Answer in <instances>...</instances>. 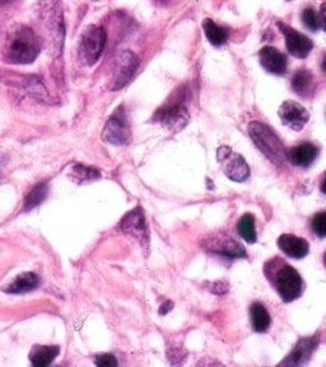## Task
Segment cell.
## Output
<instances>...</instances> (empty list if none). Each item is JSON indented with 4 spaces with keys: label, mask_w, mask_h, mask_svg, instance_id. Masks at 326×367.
I'll use <instances>...</instances> for the list:
<instances>
[{
    "label": "cell",
    "mask_w": 326,
    "mask_h": 367,
    "mask_svg": "<svg viewBox=\"0 0 326 367\" xmlns=\"http://www.w3.org/2000/svg\"><path fill=\"white\" fill-rule=\"evenodd\" d=\"M263 272L266 280L285 303H292L303 294L305 282L302 275L284 258L273 257L266 261L263 265Z\"/></svg>",
    "instance_id": "obj_1"
},
{
    "label": "cell",
    "mask_w": 326,
    "mask_h": 367,
    "mask_svg": "<svg viewBox=\"0 0 326 367\" xmlns=\"http://www.w3.org/2000/svg\"><path fill=\"white\" fill-rule=\"evenodd\" d=\"M40 52V42L33 29L18 26L9 35L6 43V59L16 65L32 64Z\"/></svg>",
    "instance_id": "obj_2"
},
{
    "label": "cell",
    "mask_w": 326,
    "mask_h": 367,
    "mask_svg": "<svg viewBox=\"0 0 326 367\" xmlns=\"http://www.w3.org/2000/svg\"><path fill=\"white\" fill-rule=\"evenodd\" d=\"M249 135L255 145L260 150V152L273 164L282 167L288 160V152L282 141L274 133L272 128L262 122H252L249 125Z\"/></svg>",
    "instance_id": "obj_3"
},
{
    "label": "cell",
    "mask_w": 326,
    "mask_h": 367,
    "mask_svg": "<svg viewBox=\"0 0 326 367\" xmlns=\"http://www.w3.org/2000/svg\"><path fill=\"white\" fill-rule=\"evenodd\" d=\"M39 20L43 30L48 33L52 42L62 48L65 36L64 9L61 0H40L39 2Z\"/></svg>",
    "instance_id": "obj_4"
},
{
    "label": "cell",
    "mask_w": 326,
    "mask_h": 367,
    "mask_svg": "<svg viewBox=\"0 0 326 367\" xmlns=\"http://www.w3.org/2000/svg\"><path fill=\"white\" fill-rule=\"evenodd\" d=\"M107 43V33L100 26H89L83 30L79 40V58L81 61L92 66L101 58Z\"/></svg>",
    "instance_id": "obj_5"
},
{
    "label": "cell",
    "mask_w": 326,
    "mask_h": 367,
    "mask_svg": "<svg viewBox=\"0 0 326 367\" xmlns=\"http://www.w3.org/2000/svg\"><path fill=\"white\" fill-rule=\"evenodd\" d=\"M202 246L209 253L224 255L227 258H245L246 257L245 247L235 239H231L228 234L217 233V234L209 236V237H206V240L202 241Z\"/></svg>",
    "instance_id": "obj_6"
},
{
    "label": "cell",
    "mask_w": 326,
    "mask_h": 367,
    "mask_svg": "<svg viewBox=\"0 0 326 367\" xmlns=\"http://www.w3.org/2000/svg\"><path fill=\"white\" fill-rule=\"evenodd\" d=\"M219 161L223 164L224 174L235 182H245L250 176V168L245 158L233 152L228 147H221L217 152Z\"/></svg>",
    "instance_id": "obj_7"
},
{
    "label": "cell",
    "mask_w": 326,
    "mask_h": 367,
    "mask_svg": "<svg viewBox=\"0 0 326 367\" xmlns=\"http://www.w3.org/2000/svg\"><path fill=\"white\" fill-rule=\"evenodd\" d=\"M277 28L281 29V32H282L284 36H285L288 52H289L292 56L298 58V59H305V58H308V55H309L310 51L313 49V42H312L308 36L299 33L298 30L292 29L291 26H288V25L284 23V22H277Z\"/></svg>",
    "instance_id": "obj_8"
},
{
    "label": "cell",
    "mask_w": 326,
    "mask_h": 367,
    "mask_svg": "<svg viewBox=\"0 0 326 367\" xmlns=\"http://www.w3.org/2000/svg\"><path fill=\"white\" fill-rule=\"evenodd\" d=\"M121 108L108 119L103 138L104 141L112 144V145H124L129 141V126L124 116V114H120Z\"/></svg>",
    "instance_id": "obj_9"
},
{
    "label": "cell",
    "mask_w": 326,
    "mask_h": 367,
    "mask_svg": "<svg viewBox=\"0 0 326 367\" xmlns=\"http://www.w3.org/2000/svg\"><path fill=\"white\" fill-rule=\"evenodd\" d=\"M279 118L288 128L293 131H302L309 121V112L303 105L295 101H286L279 108Z\"/></svg>",
    "instance_id": "obj_10"
},
{
    "label": "cell",
    "mask_w": 326,
    "mask_h": 367,
    "mask_svg": "<svg viewBox=\"0 0 326 367\" xmlns=\"http://www.w3.org/2000/svg\"><path fill=\"white\" fill-rule=\"evenodd\" d=\"M120 228L124 233L135 237L141 243L149 241V229H147V222L143 210L136 207L135 210L129 211L121 221Z\"/></svg>",
    "instance_id": "obj_11"
},
{
    "label": "cell",
    "mask_w": 326,
    "mask_h": 367,
    "mask_svg": "<svg viewBox=\"0 0 326 367\" xmlns=\"http://www.w3.org/2000/svg\"><path fill=\"white\" fill-rule=\"evenodd\" d=\"M154 119L160 121L167 128H182L189 121V112L182 101H177L158 109Z\"/></svg>",
    "instance_id": "obj_12"
},
{
    "label": "cell",
    "mask_w": 326,
    "mask_h": 367,
    "mask_svg": "<svg viewBox=\"0 0 326 367\" xmlns=\"http://www.w3.org/2000/svg\"><path fill=\"white\" fill-rule=\"evenodd\" d=\"M259 61L263 69L272 75H285L288 71L286 56L272 46H264L260 49Z\"/></svg>",
    "instance_id": "obj_13"
},
{
    "label": "cell",
    "mask_w": 326,
    "mask_h": 367,
    "mask_svg": "<svg viewBox=\"0 0 326 367\" xmlns=\"http://www.w3.org/2000/svg\"><path fill=\"white\" fill-rule=\"evenodd\" d=\"M138 58L129 52V51H124L117 61V73H115V83H114V89H120L122 86H125L131 78L134 76L136 68H138Z\"/></svg>",
    "instance_id": "obj_14"
},
{
    "label": "cell",
    "mask_w": 326,
    "mask_h": 367,
    "mask_svg": "<svg viewBox=\"0 0 326 367\" xmlns=\"http://www.w3.org/2000/svg\"><path fill=\"white\" fill-rule=\"evenodd\" d=\"M316 347H318V339L316 337L301 339L296 343V346L293 347V350L291 351V354L281 364H284V366H303L310 360Z\"/></svg>",
    "instance_id": "obj_15"
},
{
    "label": "cell",
    "mask_w": 326,
    "mask_h": 367,
    "mask_svg": "<svg viewBox=\"0 0 326 367\" xmlns=\"http://www.w3.org/2000/svg\"><path fill=\"white\" fill-rule=\"evenodd\" d=\"M277 247L285 255L295 260L305 258L309 254V243L293 234H282L277 239Z\"/></svg>",
    "instance_id": "obj_16"
},
{
    "label": "cell",
    "mask_w": 326,
    "mask_h": 367,
    "mask_svg": "<svg viewBox=\"0 0 326 367\" xmlns=\"http://www.w3.org/2000/svg\"><path fill=\"white\" fill-rule=\"evenodd\" d=\"M319 155V148L312 143H302L288 151V161L299 168H309Z\"/></svg>",
    "instance_id": "obj_17"
},
{
    "label": "cell",
    "mask_w": 326,
    "mask_h": 367,
    "mask_svg": "<svg viewBox=\"0 0 326 367\" xmlns=\"http://www.w3.org/2000/svg\"><path fill=\"white\" fill-rule=\"evenodd\" d=\"M12 83L23 88L28 94H30L32 97L42 100V101H48L50 95H48V90L42 85L40 79L36 76H30V75H15V78L11 79Z\"/></svg>",
    "instance_id": "obj_18"
},
{
    "label": "cell",
    "mask_w": 326,
    "mask_h": 367,
    "mask_svg": "<svg viewBox=\"0 0 326 367\" xmlns=\"http://www.w3.org/2000/svg\"><path fill=\"white\" fill-rule=\"evenodd\" d=\"M39 286V277L35 272H23L19 274L18 277L8 284L4 290L11 294H22L35 290Z\"/></svg>",
    "instance_id": "obj_19"
},
{
    "label": "cell",
    "mask_w": 326,
    "mask_h": 367,
    "mask_svg": "<svg viewBox=\"0 0 326 367\" xmlns=\"http://www.w3.org/2000/svg\"><path fill=\"white\" fill-rule=\"evenodd\" d=\"M250 320H252L253 330L256 333L267 332L270 325H272V318H270L267 308L259 301H255L250 306Z\"/></svg>",
    "instance_id": "obj_20"
},
{
    "label": "cell",
    "mask_w": 326,
    "mask_h": 367,
    "mask_svg": "<svg viewBox=\"0 0 326 367\" xmlns=\"http://www.w3.org/2000/svg\"><path fill=\"white\" fill-rule=\"evenodd\" d=\"M59 354L58 346H35L30 351V361L37 366H50Z\"/></svg>",
    "instance_id": "obj_21"
},
{
    "label": "cell",
    "mask_w": 326,
    "mask_h": 367,
    "mask_svg": "<svg viewBox=\"0 0 326 367\" xmlns=\"http://www.w3.org/2000/svg\"><path fill=\"white\" fill-rule=\"evenodd\" d=\"M292 88L299 97L306 98L309 95V92L313 89V76L308 69L301 68L299 71L295 72L292 78Z\"/></svg>",
    "instance_id": "obj_22"
},
{
    "label": "cell",
    "mask_w": 326,
    "mask_h": 367,
    "mask_svg": "<svg viewBox=\"0 0 326 367\" xmlns=\"http://www.w3.org/2000/svg\"><path fill=\"white\" fill-rule=\"evenodd\" d=\"M203 29H204V33L209 39V42L213 44V46H221L227 42V37H228V33L224 28L219 26L216 22H213L211 19H204L203 22Z\"/></svg>",
    "instance_id": "obj_23"
},
{
    "label": "cell",
    "mask_w": 326,
    "mask_h": 367,
    "mask_svg": "<svg viewBox=\"0 0 326 367\" xmlns=\"http://www.w3.org/2000/svg\"><path fill=\"white\" fill-rule=\"evenodd\" d=\"M239 236L249 244H255L257 240V233L255 229V215L248 212L245 214L238 224Z\"/></svg>",
    "instance_id": "obj_24"
},
{
    "label": "cell",
    "mask_w": 326,
    "mask_h": 367,
    "mask_svg": "<svg viewBox=\"0 0 326 367\" xmlns=\"http://www.w3.org/2000/svg\"><path fill=\"white\" fill-rule=\"evenodd\" d=\"M46 194H48V184L46 182L37 184V186L33 190H30V193L25 198V210L28 211L42 204L43 200L46 198Z\"/></svg>",
    "instance_id": "obj_25"
},
{
    "label": "cell",
    "mask_w": 326,
    "mask_h": 367,
    "mask_svg": "<svg viewBox=\"0 0 326 367\" xmlns=\"http://www.w3.org/2000/svg\"><path fill=\"white\" fill-rule=\"evenodd\" d=\"M312 233L319 239H326V211H320L312 217Z\"/></svg>",
    "instance_id": "obj_26"
},
{
    "label": "cell",
    "mask_w": 326,
    "mask_h": 367,
    "mask_svg": "<svg viewBox=\"0 0 326 367\" xmlns=\"http://www.w3.org/2000/svg\"><path fill=\"white\" fill-rule=\"evenodd\" d=\"M302 22L312 32H316V30L320 29L319 16H318V13L312 8H308V9H305L302 12Z\"/></svg>",
    "instance_id": "obj_27"
},
{
    "label": "cell",
    "mask_w": 326,
    "mask_h": 367,
    "mask_svg": "<svg viewBox=\"0 0 326 367\" xmlns=\"http://www.w3.org/2000/svg\"><path fill=\"white\" fill-rule=\"evenodd\" d=\"M74 175L79 176V181H89V179H97L100 178V172L97 169H92L83 165H76L74 168Z\"/></svg>",
    "instance_id": "obj_28"
},
{
    "label": "cell",
    "mask_w": 326,
    "mask_h": 367,
    "mask_svg": "<svg viewBox=\"0 0 326 367\" xmlns=\"http://www.w3.org/2000/svg\"><path fill=\"white\" fill-rule=\"evenodd\" d=\"M95 364L100 367H108V366H117L118 361L112 354H98L95 357Z\"/></svg>",
    "instance_id": "obj_29"
},
{
    "label": "cell",
    "mask_w": 326,
    "mask_h": 367,
    "mask_svg": "<svg viewBox=\"0 0 326 367\" xmlns=\"http://www.w3.org/2000/svg\"><path fill=\"white\" fill-rule=\"evenodd\" d=\"M318 16H319V23H320V28H322V29L326 32V4H323V5L320 6Z\"/></svg>",
    "instance_id": "obj_30"
},
{
    "label": "cell",
    "mask_w": 326,
    "mask_h": 367,
    "mask_svg": "<svg viewBox=\"0 0 326 367\" xmlns=\"http://www.w3.org/2000/svg\"><path fill=\"white\" fill-rule=\"evenodd\" d=\"M171 308H173V303H171V301H165V303L160 307V314H167Z\"/></svg>",
    "instance_id": "obj_31"
},
{
    "label": "cell",
    "mask_w": 326,
    "mask_h": 367,
    "mask_svg": "<svg viewBox=\"0 0 326 367\" xmlns=\"http://www.w3.org/2000/svg\"><path fill=\"white\" fill-rule=\"evenodd\" d=\"M320 191L326 195V172L323 174V176L320 179Z\"/></svg>",
    "instance_id": "obj_32"
},
{
    "label": "cell",
    "mask_w": 326,
    "mask_h": 367,
    "mask_svg": "<svg viewBox=\"0 0 326 367\" xmlns=\"http://www.w3.org/2000/svg\"><path fill=\"white\" fill-rule=\"evenodd\" d=\"M12 2H15V0H0V6L9 5V4H12Z\"/></svg>",
    "instance_id": "obj_33"
},
{
    "label": "cell",
    "mask_w": 326,
    "mask_h": 367,
    "mask_svg": "<svg viewBox=\"0 0 326 367\" xmlns=\"http://www.w3.org/2000/svg\"><path fill=\"white\" fill-rule=\"evenodd\" d=\"M320 66H322V71L326 73V55L323 56V59H322V64H320Z\"/></svg>",
    "instance_id": "obj_34"
},
{
    "label": "cell",
    "mask_w": 326,
    "mask_h": 367,
    "mask_svg": "<svg viewBox=\"0 0 326 367\" xmlns=\"http://www.w3.org/2000/svg\"><path fill=\"white\" fill-rule=\"evenodd\" d=\"M323 263H325V267H326V254H325V257H323Z\"/></svg>",
    "instance_id": "obj_35"
},
{
    "label": "cell",
    "mask_w": 326,
    "mask_h": 367,
    "mask_svg": "<svg viewBox=\"0 0 326 367\" xmlns=\"http://www.w3.org/2000/svg\"><path fill=\"white\" fill-rule=\"evenodd\" d=\"M160 2H164V4H165V2H167V0H160Z\"/></svg>",
    "instance_id": "obj_36"
}]
</instances>
